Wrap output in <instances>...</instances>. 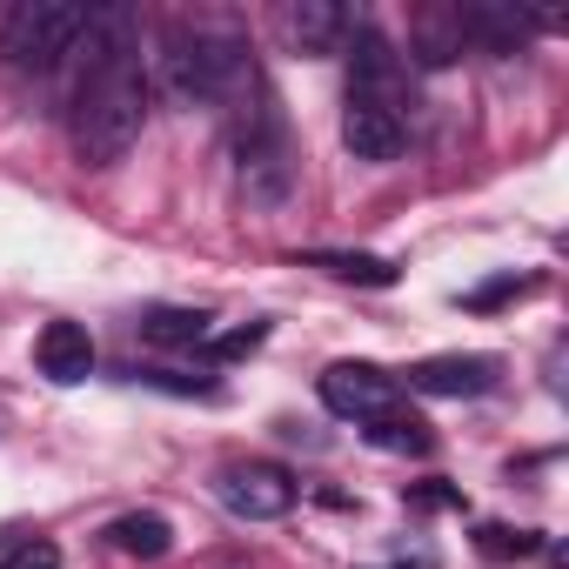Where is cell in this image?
<instances>
[{
	"label": "cell",
	"instance_id": "3957f363",
	"mask_svg": "<svg viewBox=\"0 0 569 569\" xmlns=\"http://www.w3.org/2000/svg\"><path fill=\"white\" fill-rule=\"evenodd\" d=\"M234 174H241V194L254 208H281L296 194V141H289V121H281V101L268 88H254V108L248 94L234 101Z\"/></svg>",
	"mask_w": 569,
	"mask_h": 569
},
{
	"label": "cell",
	"instance_id": "5b68a950",
	"mask_svg": "<svg viewBox=\"0 0 569 569\" xmlns=\"http://www.w3.org/2000/svg\"><path fill=\"white\" fill-rule=\"evenodd\" d=\"M214 496H221V509L228 516H241V522H274V516H289L296 509V476L281 469V462H228L221 476H214Z\"/></svg>",
	"mask_w": 569,
	"mask_h": 569
},
{
	"label": "cell",
	"instance_id": "277c9868",
	"mask_svg": "<svg viewBox=\"0 0 569 569\" xmlns=\"http://www.w3.org/2000/svg\"><path fill=\"white\" fill-rule=\"evenodd\" d=\"M81 21H88V8H68V0H21L0 21V54H8L14 74H54L74 54Z\"/></svg>",
	"mask_w": 569,
	"mask_h": 569
},
{
	"label": "cell",
	"instance_id": "44dd1931",
	"mask_svg": "<svg viewBox=\"0 0 569 569\" xmlns=\"http://www.w3.org/2000/svg\"><path fill=\"white\" fill-rule=\"evenodd\" d=\"M409 502H416V509H462V489H449V482H422V489H409Z\"/></svg>",
	"mask_w": 569,
	"mask_h": 569
},
{
	"label": "cell",
	"instance_id": "30bf717a",
	"mask_svg": "<svg viewBox=\"0 0 569 569\" xmlns=\"http://www.w3.org/2000/svg\"><path fill=\"white\" fill-rule=\"evenodd\" d=\"M281 28H289V41H296L302 54H336V48L356 34L349 8H336V0H302V8L281 14Z\"/></svg>",
	"mask_w": 569,
	"mask_h": 569
},
{
	"label": "cell",
	"instance_id": "ffe728a7",
	"mask_svg": "<svg viewBox=\"0 0 569 569\" xmlns=\"http://www.w3.org/2000/svg\"><path fill=\"white\" fill-rule=\"evenodd\" d=\"M529 289H536V281H516V274H509V281H489V289H476V296H469V309H496V302L529 296Z\"/></svg>",
	"mask_w": 569,
	"mask_h": 569
},
{
	"label": "cell",
	"instance_id": "8992f818",
	"mask_svg": "<svg viewBox=\"0 0 569 569\" xmlns=\"http://www.w3.org/2000/svg\"><path fill=\"white\" fill-rule=\"evenodd\" d=\"M322 409L329 416H342V422H376V416H389V409H402V382L389 376V369H376V362H329L322 369Z\"/></svg>",
	"mask_w": 569,
	"mask_h": 569
},
{
	"label": "cell",
	"instance_id": "4fadbf2b",
	"mask_svg": "<svg viewBox=\"0 0 569 569\" xmlns=\"http://www.w3.org/2000/svg\"><path fill=\"white\" fill-rule=\"evenodd\" d=\"M309 268H322V274H336V281H356V289H396V261L389 254H349V248H316L309 254Z\"/></svg>",
	"mask_w": 569,
	"mask_h": 569
},
{
	"label": "cell",
	"instance_id": "d6986e66",
	"mask_svg": "<svg viewBox=\"0 0 569 569\" xmlns=\"http://www.w3.org/2000/svg\"><path fill=\"white\" fill-rule=\"evenodd\" d=\"M261 336H268V322H248V329H234V336H221V342L208 336L201 349H208L214 362H234V356H248V349H261Z\"/></svg>",
	"mask_w": 569,
	"mask_h": 569
},
{
	"label": "cell",
	"instance_id": "9a60e30c",
	"mask_svg": "<svg viewBox=\"0 0 569 569\" xmlns=\"http://www.w3.org/2000/svg\"><path fill=\"white\" fill-rule=\"evenodd\" d=\"M362 436H369L376 449H389V456H429V449H436V429H429L422 416H409V409H389V416L362 422Z\"/></svg>",
	"mask_w": 569,
	"mask_h": 569
},
{
	"label": "cell",
	"instance_id": "8fae6325",
	"mask_svg": "<svg viewBox=\"0 0 569 569\" xmlns=\"http://www.w3.org/2000/svg\"><path fill=\"white\" fill-rule=\"evenodd\" d=\"M108 549H121V556H134V562H161V556L174 549V522H168L161 509H128V516L108 522Z\"/></svg>",
	"mask_w": 569,
	"mask_h": 569
},
{
	"label": "cell",
	"instance_id": "5bb4252c",
	"mask_svg": "<svg viewBox=\"0 0 569 569\" xmlns=\"http://www.w3.org/2000/svg\"><path fill=\"white\" fill-rule=\"evenodd\" d=\"M462 48H469V41H462L456 8H422V14H416V68H449Z\"/></svg>",
	"mask_w": 569,
	"mask_h": 569
},
{
	"label": "cell",
	"instance_id": "ba28073f",
	"mask_svg": "<svg viewBox=\"0 0 569 569\" xmlns=\"http://www.w3.org/2000/svg\"><path fill=\"white\" fill-rule=\"evenodd\" d=\"M496 382H502V362H496V356H422V362L409 369V389H416V396H449V402L489 396Z\"/></svg>",
	"mask_w": 569,
	"mask_h": 569
},
{
	"label": "cell",
	"instance_id": "9c48e42d",
	"mask_svg": "<svg viewBox=\"0 0 569 569\" xmlns=\"http://www.w3.org/2000/svg\"><path fill=\"white\" fill-rule=\"evenodd\" d=\"M34 369H41L48 382H61V389L88 382V376H94V336H88L81 322H48V329L34 336Z\"/></svg>",
	"mask_w": 569,
	"mask_h": 569
},
{
	"label": "cell",
	"instance_id": "7a4b0ae2",
	"mask_svg": "<svg viewBox=\"0 0 569 569\" xmlns=\"http://www.w3.org/2000/svg\"><path fill=\"white\" fill-rule=\"evenodd\" d=\"M254 61L234 34H214V28H174L168 34V54H161V88L188 108H208V101H241L254 88Z\"/></svg>",
	"mask_w": 569,
	"mask_h": 569
},
{
	"label": "cell",
	"instance_id": "ac0fdd59",
	"mask_svg": "<svg viewBox=\"0 0 569 569\" xmlns=\"http://www.w3.org/2000/svg\"><path fill=\"white\" fill-rule=\"evenodd\" d=\"M134 382H154L174 396H214V376H181V369H134Z\"/></svg>",
	"mask_w": 569,
	"mask_h": 569
},
{
	"label": "cell",
	"instance_id": "e0dca14e",
	"mask_svg": "<svg viewBox=\"0 0 569 569\" xmlns=\"http://www.w3.org/2000/svg\"><path fill=\"white\" fill-rule=\"evenodd\" d=\"M0 569H61V549L48 536H28V542H14L8 556H0Z\"/></svg>",
	"mask_w": 569,
	"mask_h": 569
},
{
	"label": "cell",
	"instance_id": "2e32d148",
	"mask_svg": "<svg viewBox=\"0 0 569 569\" xmlns=\"http://www.w3.org/2000/svg\"><path fill=\"white\" fill-rule=\"evenodd\" d=\"M476 549H482V556H496V562H509V556H529V549H536V529L482 522V529H476Z\"/></svg>",
	"mask_w": 569,
	"mask_h": 569
},
{
	"label": "cell",
	"instance_id": "52a82bcc",
	"mask_svg": "<svg viewBox=\"0 0 569 569\" xmlns=\"http://www.w3.org/2000/svg\"><path fill=\"white\" fill-rule=\"evenodd\" d=\"M342 141H349L356 161H396V154L409 148V121H402V108H389V101L349 94V108H342Z\"/></svg>",
	"mask_w": 569,
	"mask_h": 569
},
{
	"label": "cell",
	"instance_id": "7c38bea8",
	"mask_svg": "<svg viewBox=\"0 0 569 569\" xmlns=\"http://www.w3.org/2000/svg\"><path fill=\"white\" fill-rule=\"evenodd\" d=\"M134 329L154 349H201L208 342V309H168V302H154V309H141Z\"/></svg>",
	"mask_w": 569,
	"mask_h": 569
},
{
	"label": "cell",
	"instance_id": "6da1fadb",
	"mask_svg": "<svg viewBox=\"0 0 569 569\" xmlns=\"http://www.w3.org/2000/svg\"><path fill=\"white\" fill-rule=\"evenodd\" d=\"M141 128H148L141 54L81 74V88H74V114H68V134H74V154H81L88 168H114V161H128L134 141H141Z\"/></svg>",
	"mask_w": 569,
	"mask_h": 569
}]
</instances>
